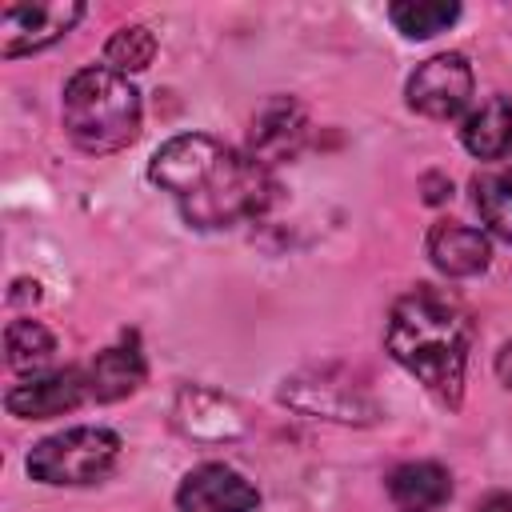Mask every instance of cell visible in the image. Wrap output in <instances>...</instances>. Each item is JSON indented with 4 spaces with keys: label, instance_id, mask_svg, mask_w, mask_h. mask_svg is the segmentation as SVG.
<instances>
[{
    "label": "cell",
    "instance_id": "cell-14",
    "mask_svg": "<svg viewBox=\"0 0 512 512\" xmlns=\"http://www.w3.org/2000/svg\"><path fill=\"white\" fill-rule=\"evenodd\" d=\"M452 496V476L436 460H408L388 476V500L396 512H436Z\"/></svg>",
    "mask_w": 512,
    "mask_h": 512
},
{
    "label": "cell",
    "instance_id": "cell-21",
    "mask_svg": "<svg viewBox=\"0 0 512 512\" xmlns=\"http://www.w3.org/2000/svg\"><path fill=\"white\" fill-rule=\"evenodd\" d=\"M496 376H500V380L512 388V340H508V344L496 352Z\"/></svg>",
    "mask_w": 512,
    "mask_h": 512
},
{
    "label": "cell",
    "instance_id": "cell-17",
    "mask_svg": "<svg viewBox=\"0 0 512 512\" xmlns=\"http://www.w3.org/2000/svg\"><path fill=\"white\" fill-rule=\"evenodd\" d=\"M456 16H460V4H452V0H400L388 8V20L412 40H428V36L452 28Z\"/></svg>",
    "mask_w": 512,
    "mask_h": 512
},
{
    "label": "cell",
    "instance_id": "cell-3",
    "mask_svg": "<svg viewBox=\"0 0 512 512\" xmlns=\"http://www.w3.org/2000/svg\"><path fill=\"white\" fill-rule=\"evenodd\" d=\"M60 120L80 152H120L140 136V92L112 68H80L64 84Z\"/></svg>",
    "mask_w": 512,
    "mask_h": 512
},
{
    "label": "cell",
    "instance_id": "cell-1",
    "mask_svg": "<svg viewBox=\"0 0 512 512\" xmlns=\"http://www.w3.org/2000/svg\"><path fill=\"white\" fill-rule=\"evenodd\" d=\"M148 176L180 204V216L196 228H232L256 220L276 192L272 172L260 160L204 132L164 140L148 164Z\"/></svg>",
    "mask_w": 512,
    "mask_h": 512
},
{
    "label": "cell",
    "instance_id": "cell-8",
    "mask_svg": "<svg viewBox=\"0 0 512 512\" xmlns=\"http://www.w3.org/2000/svg\"><path fill=\"white\" fill-rule=\"evenodd\" d=\"M308 140V108L296 96H272L260 104L248 128V156L268 172L284 160H296Z\"/></svg>",
    "mask_w": 512,
    "mask_h": 512
},
{
    "label": "cell",
    "instance_id": "cell-12",
    "mask_svg": "<svg viewBox=\"0 0 512 512\" xmlns=\"http://www.w3.org/2000/svg\"><path fill=\"white\" fill-rule=\"evenodd\" d=\"M428 256L444 276H476L492 260V244L480 228L460 220H440L428 232Z\"/></svg>",
    "mask_w": 512,
    "mask_h": 512
},
{
    "label": "cell",
    "instance_id": "cell-4",
    "mask_svg": "<svg viewBox=\"0 0 512 512\" xmlns=\"http://www.w3.org/2000/svg\"><path fill=\"white\" fill-rule=\"evenodd\" d=\"M116 460H120V436L100 424H80V428H64V432L32 444L24 468L40 484L76 488V484L104 480L116 468Z\"/></svg>",
    "mask_w": 512,
    "mask_h": 512
},
{
    "label": "cell",
    "instance_id": "cell-19",
    "mask_svg": "<svg viewBox=\"0 0 512 512\" xmlns=\"http://www.w3.org/2000/svg\"><path fill=\"white\" fill-rule=\"evenodd\" d=\"M152 56H156V36H152L144 24H124V28H116V32L108 36V44H104V64H108L112 72H120V76L144 72V68L152 64Z\"/></svg>",
    "mask_w": 512,
    "mask_h": 512
},
{
    "label": "cell",
    "instance_id": "cell-2",
    "mask_svg": "<svg viewBox=\"0 0 512 512\" xmlns=\"http://www.w3.org/2000/svg\"><path fill=\"white\" fill-rule=\"evenodd\" d=\"M384 344L392 360L412 372L444 408H460L472 348V320L460 300L436 288H416L400 296L388 312Z\"/></svg>",
    "mask_w": 512,
    "mask_h": 512
},
{
    "label": "cell",
    "instance_id": "cell-20",
    "mask_svg": "<svg viewBox=\"0 0 512 512\" xmlns=\"http://www.w3.org/2000/svg\"><path fill=\"white\" fill-rule=\"evenodd\" d=\"M420 188H424V200H428V204H444V200L452 196V180L440 176V172H428V176L420 180Z\"/></svg>",
    "mask_w": 512,
    "mask_h": 512
},
{
    "label": "cell",
    "instance_id": "cell-7",
    "mask_svg": "<svg viewBox=\"0 0 512 512\" xmlns=\"http://www.w3.org/2000/svg\"><path fill=\"white\" fill-rule=\"evenodd\" d=\"M84 16V4L48 0V4H4L0 8V56H28L56 44Z\"/></svg>",
    "mask_w": 512,
    "mask_h": 512
},
{
    "label": "cell",
    "instance_id": "cell-6",
    "mask_svg": "<svg viewBox=\"0 0 512 512\" xmlns=\"http://www.w3.org/2000/svg\"><path fill=\"white\" fill-rule=\"evenodd\" d=\"M472 100V64L460 52L428 56L408 76V108L428 120H452Z\"/></svg>",
    "mask_w": 512,
    "mask_h": 512
},
{
    "label": "cell",
    "instance_id": "cell-10",
    "mask_svg": "<svg viewBox=\"0 0 512 512\" xmlns=\"http://www.w3.org/2000/svg\"><path fill=\"white\" fill-rule=\"evenodd\" d=\"M88 400V380L84 368H64V372H44V376H28L20 384H12L4 392V408L20 420H48V416H64L76 404Z\"/></svg>",
    "mask_w": 512,
    "mask_h": 512
},
{
    "label": "cell",
    "instance_id": "cell-13",
    "mask_svg": "<svg viewBox=\"0 0 512 512\" xmlns=\"http://www.w3.org/2000/svg\"><path fill=\"white\" fill-rule=\"evenodd\" d=\"M144 376H148V364H144V352L136 348V340L112 344V348L96 352V360L84 368L88 400H100V404L124 400L144 384Z\"/></svg>",
    "mask_w": 512,
    "mask_h": 512
},
{
    "label": "cell",
    "instance_id": "cell-5",
    "mask_svg": "<svg viewBox=\"0 0 512 512\" xmlns=\"http://www.w3.org/2000/svg\"><path fill=\"white\" fill-rule=\"evenodd\" d=\"M280 404L336 424H372L380 416L372 392L340 368H308L280 384Z\"/></svg>",
    "mask_w": 512,
    "mask_h": 512
},
{
    "label": "cell",
    "instance_id": "cell-9",
    "mask_svg": "<svg viewBox=\"0 0 512 512\" xmlns=\"http://www.w3.org/2000/svg\"><path fill=\"white\" fill-rule=\"evenodd\" d=\"M260 492L228 464H200L176 492V512H256Z\"/></svg>",
    "mask_w": 512,
    "mask_h": 512
},
{
    "label": "cell",
    "instance_id": "cell-16",
    "mask_svg": "<svg viewBox=\"0 0 512 512\" xmlns=\"http://www.w3.org/2000/svg\"><path fill=\"white\" fill-rule=\"evenodd\" d=\"M472 200H476V212L488 224V232H496L500 240L512 244V164L476 176L472 180Z\"/></svg>",
    "mask_w": 512,
    "mask_h": 512
},
{
    "label": "cell",
    "instance_id": "cell-11",
    "mask_svg": "<svg viewBox=\"0 0 512 512\" xmlns=\"http://www.w3.org/2000/svg\"><path fill=\"white\" fill-rule=\"evenodd\" d=\"M172 416H176V428H180L184 436L208 440V444H216V440H236V436L244 432V412H240L228 396H220V392H212V388H200V384H184V388L176 392Z\"/></svg>",
    "mask_w": 512,
    "mask_h": 512
},
{
    "label": "cell",
    "instance_id": "cell-22",
    "mask_svg": "<svg viewBox=\"0 0 512 512\" xmlns=\"http://www.w3.org/2000/svg\"><path fill=\"white\" fill-rule=\"evenodd\" d=\"M480 512H512V492H496L480 504Z\"/></svg>",
    "mask_w": 512,
    "mask_h": 512
},
{
    "label": "cell",
    "instance_id": "cell-18",
    "mask_svg": "<svg viewBox=\"0 0 512 512\" xmlns=\"http://www.w3.org/2000/svg\"><path fill=\"white\" fill-rule=\"evenodd\" d=\"M4 352H8L12 372H36L52 360L56 340L40 320H12L4 332Z\"/></svg>",
    "mask_w": 512,
    "mask_h": 512
},
{
    "label": "cell",
    "instance_id": "cell-15",
    "mask_svg": "<svg viewBox=\"0 0 512 512\" xmlns=\"http://www.w3.org/2000/svg\"><path fill=\"white\" fill-rule=\"evenodd\" d=\"M460 140L480 160H504V156H512V100L508 96H496V100L480 104L464 120Z\"/></svg>",
    "mask_w": 512,
    "mask_h": 512
}]
</instances>
